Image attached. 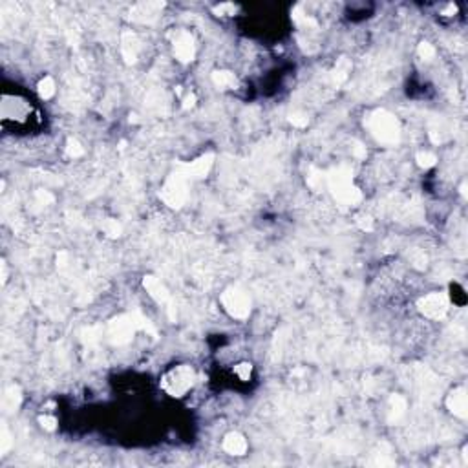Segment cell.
<instances>
[{"label": "cell", "instance_id": "obj_3", "mask_svg": "<svg viewBox=\"0 0 468 468\" xmlns=\"http://www.w3.org/2000/svg\"><path fill=\"white\" fill-rule=\"evenodd\" d=\"M366 128L369 130L375 141L381 145L393 146L399 143L400 139V124L393 114H390L388 110L379 108L373 110L371 114L366 117Z\"/></svg>", "mask_w": 468, "mask_h": 468}, {"label": "cell", "instance_id": "obj_1", "mask_svg": "<svg viewBox=\"0 0 468 468\" xmlns=\"http://www.w3.org/2000/svg\"><path fill=\"white\" fill-rule=\"evenodd\" d=\"M137 331L150 333L154 338L158 336V331L154 329V326L141 313H124L115 317L114 320H110L108 326H106L105 336L110 344L121 346L132 340V336Z\"/></svg>", "mask_w": 468, "mask_h": 468}, {"label": "cell", "instance_id": "obj_6", "mask_svg": "<svg viewBox=\"0 0 468 468\" xmlns=\"http://www.w3.org/2000/svg\"><path fill=\"white\" fill-rule=\"evenodd\" d=\"M220 302H222L223 309L232 318L245 320L251 315V298L240 287H227L220 296Z\"/></svg>", "mask_w": 468, "mask_h": 468}, {"label": "cell", "instance_id": "obj_18", "mask_svg": "<svg viewBox=\"0 0 468 468\" xmlns=\"http://www.w3.org/2000/svg\"><path fill=\"white\" fill-rule=\"evenodd\" d=\"M350 73H351V63L346 57H342V59L336 60L335 68L331 72V82L335 86H340V84H344L348 81Z\"/></svg>", "mask_w": 468, "mask_h": 468}, {"label": "cell", "instance_id": "obj_13", "mask_svg": "<svg viewBox=\"0 0 468 468\" xmlns=\"http://www.w3.org/2000/svg\"><path fill=\"white\" fill-rule=\"evenodd\" d=\"M137 53H139V41H137L136 33L124 32L121 35V55L127 64H134L137 60Z\"/></svg>", "mask_w": 468, "mask_h": 468}, {"label": "cell", "instance_id": "obj_7", "mask_svg": "<svg viewBox=\"0 0 468 468\" xmlns=\"http://www.w3.org/2000/svg\"><path fill=\"white\" fill-rule=\"evenodd\" d=\"M448 307H450V302L445 293H430L419 298L417 302L419 313L430 320H443L448 313Z\"/></svg>", "mask_w": 468, "mask_h": 468}, {"label": "cell", "instance_id": "obj_12", "mask_svg": "<svg viewBox=\"0 0 468 468\" xmlns=\"http://www.w3.org/2000/svg\"><path fill=\"white\" fill-rule=\"evenodd\" d=\"M212 163H214V155L212 154H205V155H201V158L196 159V161H191V163L181 165V167H183V170L189 174V177H191L192 181H194V179H203V177L209 174Z\"/></svg>", "mask_w": 468, "mask_h": 468}, {"label": "cell", "instance_id": "obj_10", "mask_svg": "<svg viewBox=\"0 0 468 468\" xmlns=\"http://www.w3.org/2000/svg\"><path fill=\"white\" fill-rule=\"evenodd\" d=\"M163 8H165L163 2H139V4H136L130 9V18L141 24L154 22Z\"/></svg>", "mask_w": 468, "mask_h": 468}, {"label": "cell", "instance_id": "obj_21", "mask_svg": "<svg viewBox=\"0 0 468 468\" xmlns=\"http://www.w3.org/2000/svg\"><path fill=\"white\" fill-rule=\"evenodd\" d=\"M103 231H105V234L108 238H119L121 234H123V227H121V223L117 222V220H105L103 222Z\"/></svg>", "mask_w": 468, "mask_h": 468}, {"label": "cell", "instance_id": "obj_16", "mask_svg": "<svg viewBox=\"0 0 468 468\" xmlns=\"http://www.w3.org/2000/svg\"><path fill=\"white\" fill-rule=\"evenodd\" d=\"M20 402H22V391H20V388L17 384L9 386L4 391V395H2V408L6 412H15L20 406Z\"/></svg>", "mask_w": 468, "mask_h": 468}, {"label": "cell", "instance_id": "obj_4", "mask_svg": "<svg viewBox=\"0 0 468 468\" xmlns=\"http://www.w3.org/2000/svg\"><path fill=\"white\" fill-rule=\"evenodd\" d=\"M191 183L192 179L179 165V168H176V172L170 174L167 177V181L163 183L161 191H159V198L170 209H179L181 205H185L186 198H189V185Z\"/></svg>", "mask_w": 468, "mask_h": 468}, {"label": "cell", "instance_id": "obj_19", "mask_svg": "<svg viewBox=\"0 0 468 468\" xmlns=\"http://www.w3.org/2000/svg\"><path fill=\"white\" fill-rule=\"evenodd\" d=\"M37 91L41 99H51L55 96V81L51 77H42L37 84Z\"/></svg>", "mask_w": 468, "mask_h": 468}, {"label": "cell", "instance_id": "obj_26", "mask_svg": "<svg viewBox=\"0 0 468 468\" xmlns=\"http://www.w3.org/2000/svg\"><path fill=\"white\" fill-rule=\"evenodd\" d=\"M417 53L423 60H432L435 57V48L430 42H421L417 46Z\"/></svg>", "mask_w": 468, "mask_h": 468}, {"label": "cell", "instance_id": "obj_28", "mask_svg": "<svg viewBox=\"0 0 468 468\" xmlns=\"http://www.w3.org/2000/svg\"><path fill=\"white\" fill-rule=\"evenodd\" d=\"M39 424L44 428L46 432H55V430H57V419L50 414L41 415V417H39Z\"/></svg>", "mask_w": 468, "mask_h": 468}, {"label": "cell", "instance_id": "obj_27", "mask_svg": "<svg viewBox=\"0 0 468 468\" xmlns=\"http://www.w3.org/2000/svg\"><path fill=\"white\" fill-rule=\"evenodd\" d=\"M234 373H236V377L240 379V381H249L251 379V375H253V366H251L249 362H240L234 368Z\"/></svg>", "mask_w": 468, "mask_h": 468}, {"label": "cell", "instance_id": "obj_37", "mask_svg": "<svg viewBox=\"0 0 468 468\" xmlns=\"http://www.w3.org/2000/svg\"><path fill=\"white\" fill-rule=\"evenodd\" d=\"M455 13H457V6L455 4H446L441 11V15H445V17H452V15H455Z\"/></svg>", "mask_w": 468, "mask_h": 468}, {"label": "cell", "instance_id": "obj_15", "mask_svg": "<svg viewBox=\"0 0 468 468\" xmlns=\"http://www.w3.org/2000/svg\"><path fill=\"white\" fill-rule=\"evenodd\" d=\"M210 79H212L214 86L220 88V90H229V88L238 86L236 75L232 72H227V70H216V72H212Z\"/></svg>", "mask_w": 468, "mask_h": 468}, {"label": "cell", "instance_id": "obj_20", "mask_svg": "<svg viewBox=\"0 0 468 468\" xmlns=\"http://www.w3.org/2000/svg\"><path fill=\"white\" fill-rule=\"evenodd\" d=\"M307 185L313 189V191H322V186H326V172L313 168L307 176Z\"/></svg>", "mask_w": 468, "mask_h": 468}, {"label": "cell", "instance_id": "obj_39", "mask_svg": "<svg viewBox=\"0 0 468 468\" xmlns=\"http://www.w3.org/2000/svg\"><path fill=\"white\" fill-rule=\"evenodd\" d=\"M459 191H461V196H463V198H466V183H463V185H461Z\"/></svg>", "mask_w": 468, "mask_h": 468}, {"label": "cell", "instance_id": "obj_2", "mask_svg": "<svg viewBox=\"0 0 468 468\" xmlns=\"http://www.w3.org/2000/svg\"><path fill=\"white\" fill-rule=\"evenodd\" d=\"M326 186L342 207H355L362 201V192L353 185V172L350 167H335L326 172Z\"/></svg>", "mask_w": 468, "mask_h": 468}, {"label": "cell", "instance_id": "obj_33", "mask_svg": "<svg viewBox=\"0 0 468 468\" xmlns=\"http://www.w3.org/2000/svg\"><path fill=\"white\" fill-rule=\"evenodd\" d=\"M37 200L41 201V203L46 205V203H53L55 198H53V196H51L48 191H37Z\"/></svg>", "mask_w": 468, "mask_h": 468}, {"label": "cell", "instance_id": "obj_22", "mask_svg": "<svg viewBox=\"0 0 468 468\" xmlns=\"http://www.w3.org/2000/svg\"><path fill=\"white\" fill-rule=\"evenodd\" d=\"M415 161H417V165H419L421 168L428 170V168L435 167L437 158H435V154H432V152L423 150V152H417V155H415Z\"/></svg>", "mask_w": 468, "mask_h": 468}, {"label": "cell", "instance_id": "obj_9", "mask_svg": "<svg viewBox=\"0 0 468 468\" xmlns=\"http://www.w3.org/2000/svg\"><path fill=\"white\" fill-rule=\"evenodd\" d=\"M174 53H176V59L179 63H191L196 55V44H194V37L189 32L181 29V32L176 33V39H174Z\"/></svg>", "mask_w": 468, "mask_h": 468}, {"label": "cell", "instance_id": "obj_34", "mask_svg": "<svg viewBox=\"0 0 468 468\" xmlns=\"http://www.w3.org/2000/svg\"><path fill=\"white\" fill-rule=\"evenodd\" d=\"M353 155L357 159H366V155H368V152H366V146H362L360 143H357V145L353 146Z\"/></svg>", "mask_w": 468, "mask_h": 468}, {"label": "cell", "instance_id": "obj_11", "mask_svg": "<svg viewBox=\"0 0 468 468\" xmlns=\"http://www.w3.org/2000/svg\"><path fill=\"white\" fill-rule=\"evenodd\" d=\"M446 408L450 410V414H454L455 417L466 419V415H468L466 390H464V388H455L454 391H450L448 397H446Z\"/></svg>", "mask_w": 468, "mask_h": 468}, {"label": "cell", "instance_id": "obj_14", "mask_svg": "<svg viewBox=\"0 0 468 468\" xmlns=\"http://www.w3.org/2000/svg\"><path fill=\"white\" fill-rule=\"evenodd\" d=\"M223 450L231 455H243L247 452V441L245 437L238 432H231L223 439Z\"/></svg>", "mask_w": 468, "mask_h": 468}, {"label": "cell", "instance_id": "obj_23", "mask_svg": "<svg viewBox=\"0 0 468 468\" xmlns=\"http://www.w3.org/2000/svg\"><path fill=\"white\" fill-rule=\"evenodd\" d=\"M11 445H13V441H11V433H9L6 423H2V426H0V454H6V452L11 448Z\"/></svg>", "mask_w": 468, "mask_h": 468}, {"label": "cell", "instance_id": "obj_25", "mask_svg": "<svg viewBox=\"0 0 468 468\" xmlns=\"http://www.w3.org/2000/svg\"><path fill=\"white\" fill-rule=\"evenodd\" d=\"M66 154H68L70 158L77 159L84 154V146H82L77 139H68V143H66Z\"/></svg>", "mask_w": 468, "mask_h": 468}, {"label": "cell", "instance_id": "obj_36", "mask_svg": "<svg viewBox=\"0 0 468 468\" xmlns=\"http://www.w3.org/2000/svg\"><path fill=\"white\" fill-rule=\"evenodd\" d=\"M196 105V96L194 93H189V96L183 99V103H181V106H183V110H189V108H192V106Z\"/></svg>", "mask_w": 468, "mask_h": 468}, {"label": "cell", "instance_id": "obj_35", "mask_svg": "<svg viewBox=\"0 0 468 468\" xmlns=\"http://www.w3.org/2000/svg\"><path fill=\"white\" fill-rule=\"evenodd\" d=\"M68 265V253L66 251H60L59 255H57V267H66Z\"/></svg>", "mask_w": 468, "mask_h": 468}, {"label": "cell", "instance_id": "obj_30", "mask_svg": "<svg viewBox=\"0 0 468 468\" xmlns=\"http://www.w3.org/2000/svg\"><path fill=\"white\" fill-rule=\"evenodd\" d=\"M238 11V6H234V4H220V6H216L214 8V13L218 15H222V17H225V15H234Z\"/></svg>", "mask_w": 468, "mask_h": 468}, {"label": "cell", "instance_id": "obj_8", "mask_svg": "<svg viewBox=\"0 0 468 468\" xmlns=\"http://www.w3.org/2000/svg\"><path fill=\"white\" fill-rule=\"evenodd\" d=\"M143 287H145L146 293H148V295H150L158 304L165 305V309H167V313H168V318H170L172 322H176V305H174L172 295L168 293L167 286H165L159 278L148 274V276L143 278Z\"/></svg>", "mask_w": 468, "mask_h": 468}, {"label": "cell", "instance_id": "obj_5", "mask_svg": "<svg viewBox=\"0 0 468 468\" xmlns=\"http://www.w3.org/2000/svg\"><path fill=\"white\" fill-rule=\"evenodd\" d=\"M196 371L189 364H179L170 368L161 377V388L170 397H183L186 391L194 386Z\"/></svg>", "mask_w": 468, "mask_h": 468}, {"label": "cell", "instance_id": "obj_17", "mask_svg": "<svg viewBox=\"0 0 468 468\" xmlns=\"http://www.w3.org/2000/svg\"><path fill=\"white\" fill-rule=\"evenodd\" d=\"M408 410V402L402 395H391L390 397V410H388V421L397 423Z\"/></svg>", "mask_w": 468, "mask_h": 468}, {"label": "cell", "instance_id": "obj_32", "mask_svg": "<svg viewBox=\"0 0 468 468\" xmlns=\"http://www.w3.org/2000/svg\"><path fill=\"white\" fill-rule=\"evenodd\" d=\"M412 262H414V265L417 269H424V267H426L428 258L423 255V253H415V255H412Z\"/></svg>", "mask_w": 468, "mask_h": 468}, {"label": "cell", "instance_id": "obj_31", "mask_svg": "<svg viewBox=\"0 0 468 468\" xmlns=\"http://www.w3.org/2000/svg\"><path fill=\"white\" fill-rule=\"evenodd\" d=\"M357 223H359V227L362 229V231H373V220L369 218V216H366V214H362V216H359L357 218Z\"/></svg>", "mask_w": 468, "mask_h": 468}, {"label": "cell", "instance_id": "obj_24", "mask_svg": "<svg viewBox=\"0 0 468 468\" xmlns=\"http://www.w3.org/2000/svg\"><path fill=\"white\" fill-rule=\"evenodd\" d=\"M101 336H103V327H101V326L88 327V329H84V331H82V340L88 342V344H93V342H97Z\"/></svg>", "mask_w": 468, "mask_h": 468}, {"label": "cell", "instance_id": "obj_29", "mask_svg": "<svg viewBox=\"0 0 468 468\" xmlns=\"http://www.w3.org/2000/svg\"><path fill=\"white\" fill-rule=\"evenodd\" d=\"M289 123H291L293 127L304 128V127H307L309 119H307L305 114H302V112H293V114H289Z\"/></svg>", "mask_w": 468, "mask_h": 468}, {"label": "cell", "instance_id": "obj_38", "mask_svg": "<svg viewBox=\"0 0 468 468\" xmlns=\"http://www.w3.org/2000/svg\"><path fill=\"white\" fill-rule=\"evenodd\" d=\"M8 280V267H6V262H2V284H6Z\"/></svg>", "mask_w": 468, "mask_h": 468}]
</instances>
